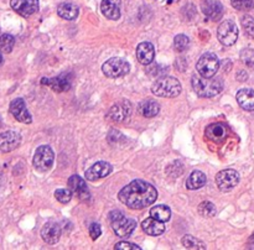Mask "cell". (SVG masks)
I'll use <instances>...</instances> for the list:
<instances>
[{"label": "cell", "instance_id": "obj_1", "mask_svg": "<svg viewBox=\"0 0 254 250\" xmlns=\"http://www.w3.org/2000/svg\"><path fill=\"white\" fill-rule=\"evenodd\" d=\"M118 198L124 206L131 210H143L154 203L158 198V191L153 185L143 180H134L122 188Z\"/></svg>", "mask_w": 254, "mask_h": 250}, {"label": "cell", "instance_id": "obj_2", "mask_svg": "<svg viewBox=\"0 0 254 250\" xmlns=\"http://www.w3.org/2000/svg\"><path fill=\"white\" fill-rule=\"evenodd\" d=\"M192 88L198 97L202 98H211L215 95L220 94L223 90V79L220 77L216 78H205L200 74H195L191 78Z\"/></svg>", "mask_w": 254, "mask_h": 250}, {"label": "cell", "instance_id": "obj_3", "mask_svg": "<svg viewBox=\"0 0 254 250\" xmlns=\"http://www.w3.org/2000/svg\"><path fill=\"white\" fill-rule=\"evenodd\" d=\"M152 91L158 97L174 98L181 93V83L174 77L165 76L153 83Z\"/></svg>", "mask_w": 254, "mask_h": 250}, {"label": "cell", "instance_id": "obj_4", "mask_svg": "<svg viewBox=\"0 0 254 250\" xmlns=\"http://www.w3.org/2000/svg\"><path fill=\"white\" fill-rule=\"evenodd\" d=\"M112 228L118 237L127 238L134 232L136 227V222L133 218H127L121 211H113L109 215Z\"/></svg>", "mask_w": 254, "mask_h": 250}, {"label": "cell", "instance_id": "obj_5", "mask_svg": "<svg viewBox=\"0 0 254 250\" xmlns=\"http://www.w3.org/2000/svg\"><path fill=\"white\" fill-rule=\"evenodd\" d=\"M55 154L49 145H42L37 148L32 158V165L37 171L46 172L51 170L54 165Z\"/></svg>", "mask_w": 254, "mask_h": 250}, {"label": "cell", "instance_id": "obj_6", "mask_svg": "<svg viewBox=\"0 0 254 250\" xmlns=\"http://www.w3.org/2000/svg\"><path fill=\"white\" fill-rule=\"evenodd\" d=\"M102 71L109 78H119V77H123L129 73L130 64L126 60L113 57V59H109L103 63Z\"/></svg>", "mask_w": 254, "mask_h": 250}, {"label": "cell", "instance_id": "obj_7", "mask_svg": "<svg viewBox=\"0 0 254 250\" xmlns=\"http://www.w3.org/2000/svg\"><path fill=\"white\" fill-rule=\"evenodd\" d=\"M220 68V61L217 59V56L213 54H203L202 56L200 57V60L197 61V64H196V69H197L198 74L205 78H212L217 71Z\"/></svg>", "mask_w": 254, "mask_h": 250}, {"label": "cell", "instance_id": "obj_8", "mask_svg": "<svg viewBox=\"0 0 254 250\" xmlns=\"http://www.w3.org/2000/svg\"><path fill=\"white\" fill-rule=\"evenodd\" d=\"M217 37L224 46H232L236 44L237 38H238V28L234 21L226 20L220 24L219 29H217Z\"/></svg>", "mask_w": 254, "mask_h": 250}, {"label": "cell", "instance_id": "obj_9", "mask_svg": "<svg viewBox=\"0 0 254 250\" xmlns=\"http://www.w3.org/2000/svg\"><path fill=\"white\" fill-rule=\"evenodd\" d=\"M239 175L236 170H222L216 175V184L222 192H228L238 185Z\"/></svg>", "mask_w": 254, "mask_h": 250}, {"label": "cell", "instance_id": "obj_10", "mask_svg": "<svg viewBox=\"0 0 254 250\" xmlns=\"http://www.w3.org/2000/svg\"><path fill=\"white\" fill-rule=\"evenodd\" d=\"M10 113L18 122L24 124H30L32 122V117L26 108L25 100L23 98H16L10 103Z\"/></svg>", "mask_w": 254, "mask_h": 250}, {"label": "cell", "instance_id": "obj_11", "mask_svg": "<svg viewBox=\"0 0 254 250\" xmlns=\"http://www.w3.org/2000/svg\"><path fill=\"white\" fill-rule=\"evenodd\" d=\"M67 184H68V188L71 189L72 193L76 194L78 199L87 201L90 198V189H88L87 184L82 177H80L78 175H73V176L69 177Z\"/></svg>", "mask_w": 254, "mask_h": 250}, {"label": "cell", "instance_id": "obj_12", "mask_svg": "<svg viewBox=\"0 0 254 250\" xmlns=\"http://www.w3.org/2000/svg\"><path fill=\"white\" fill-rule=\"evenodd\" d=\"M21 143V135L16 131L8 130L0 134V153H10Z\"/></svg>", "mask_w": 254, "mask_h": 250}, {"label": "cell", "instance_id": "obj_13", "mask_svg": "<svg viewBox=\"0 0 254 250\" xmlns=\"http://www.w3.org/2000/svg\"><path fill=\"white\" fill-rule=\"evenodd\" d=\"M10 5L21 16H30L39 10V0H11Z\"/></svg>", "mask_w": 254, "mask_h": 250}, {"label": "cell", "instance_id": "obj_14", "mask_svg": "<svg viewBox=\"0 0 254 250\" xmlns=\"http://www.w3.org/2000/svg\"><path fill=\"white\" fill-rule=\"evenodd\" d=\"M112 172L111 163L105 161H98L95 165L91 166L90 169L86 171V179L88 181H97L99 179H104Z\"/></svg>", "mask_w": 254, "mask_h": 250}, {"label": "cell", "instance_id": "obj_15", "mask_svg": "<svg viewBox=\"0 0 254 250\" xmlns=\"http://www.w3.org/2000/svg\"><path fill=\"white\" fill-rule=\"evenodd\" d=\"M131 114V104L127 100H123V102H117L113 107L111 108L108 115L112 120L118 123H123L126 120L129 119Z\"/></svg>", "mask_w": 254, "mask_h": 250}, {"label": "cell", "instance_id": "obj_16", "mask_svg": "<svg viewBox=\"0 0 254 250\" xmlns=\"http://www.w3.org/2000/svg\"><path fill=\"white\" fill-rule=\"evenodd\" d=\"M201 10L212 21H219L223 15V6L220 1H216V0H205L201 4Z\"/></svg>", "mask_w": 254, "mask_h": 250}, {"label": "cell", "instance_id": "obj_17", "mask_svg": "<svg viewBox=\"0 0 254 250\" xmlns=\"http://www.w3.org/2000/svg\"><path fill=\"white\" fill-rule=\"evenodd\" d=\"M122 0H102L100 11L109 20H118L121 18Z\"/></svg>", "mask_w": 254, "mask_h": 250}, {"label": "cell", "instance_id": "obj_18", "mask_svg": "<svg viewBox=\"0 0 254 250\" xmlns=\"http://www.w3.org/2000/svg\"><path fill=\"white\" fill-rule=\"evenodd\" d=\"M41 237L47 244L54 245L61 238V227L56 222H49L42 227Z\"/></svg>", "mask_w": 254, "mask_h": 250}, {"label": "cell", "instance_id": "obj_19", "mask_svg": "<svg viewBox=\"0 0 254 250\" xmlns=\"http://www.w3.org/2000/svg\"><path fill=\"white\" fill-rule=\"evenodd\" d=\"M155 57V50L153 44L150 42H141L136 47V59L144 66L152 64L153 60Z\"/></svg>", "mask_w": 254, "mask_h": 250}, {"label": "cell", "instance_id": "obj_20", "mask_svg": "<svg viewBox=\"0 0 254 250\" xmlns=\"http://www.w3.org/2000/svg\"><path fill=\"white\" fill-rule=\"evenodd\" d=\"M206 136L215 143H221L227 138V128L222 123H213L206 128Z\"/></svg>", "mask_w": 254, "mask_h": 250}, {"label": "cell", "instance_id": "obj_21", "mask_svg": "<svg viewBox=\"0 0 254 250\" xmlns=\"http://www.w3.org/2000/svg\"><path fill=\"white\" fill-rule=\"evenodd\" d=\"M237 102L244 110L253 112L254 110V91L251 88H243L237 93Z\"/></svg>", "mask_w": 254, "mask_h": 250}, {"label": "cell", "instance_id": "obj_22", "mask_svg": "<svg viewBox=\"0 0 254 250\" xmlns=\"http://www.w3.org/2000/svg\"><path fill=\"white\" fill-rule=\"evenodd\" d=\"M141 228L147 234L153 235V237H158V235H161L165 232V224L164 222H160V220L155 219V218L150 217L148 219L144 220L141 223Z\"/></svg>", "mask_w": 254, "mask_h": 250}, {"label": "cell", "instance_id": "obj_23", "mask_svg": "<svg viewBox=\"0 0 254 250\" xmlns=\"http://www.w3.org/2000/svg\"><path fill=\"white\" fill-rule=\"evenodd\" d=\"M42 85L47 86V87L52 88L54 91L56 92H66L71 88V85H69V81L68 79L64 78V76H60V77H55V78H42Z\"/></svg>", "mask_w": 254, "mask_h": 250}, {"label": "cell", "instance_id": "obj_24", "mask_svg": "<svg viewBox=\"0 0 254 250\" xmlns=\"http://www.w3.org/2000/svg\"><path fill=\"white\" fill-rule=\"evenodd\" d=\"M139 112L143 117L153 118L159 114L160 105L157 100L154 99H145L139 104Z\"/></svg>", "mask_w": 254, "mask_h": 250}, {"label": "cell", "instance_id": "obj_25", "mask_svg": "<svg viewBox=\"0 0 254 250\" xmlns=\"http://www.w3.org/2000/svg\"><path fill=\"white\" fill-rule=\"evenodd\" d=\"M57 14L64 20H75L80 14V9L76 4L62 3L57 8Z\"/></svg>", "mask_w": 254, "mask_h": 250}, {"label": "cell", "instance_id": "obj_26", "mask_svg": "<svg viewBox=\"0 0 254 250\" xmlns=\"http://www.w3.org/2000/svg\"><path fill=\"white\" fill-rule=\"evenodd\" d=\"M207 182V177L203 174L202 171H196L191 172V175L189 176V179L186 180V188L188 189H198L201 187H203Z\"/></svg>", "mask_w": 254, "mask_h": 250}, {"label": "cell", "instance_id": "obj_27", "mask_svg": "<svg viewBox=\"0 0 254 250\" xmlns=\"http://www.w3.org/2000/svg\"><path fill=\"white\" fill-rule=\"evenodd\" d=\"M150 217L160 220V222H167L171 217V210L165 204H159V206L153 207L150 210Z\"/></svg>", "mask_w": 254, "mask_h": 250}, {"label": "cell", "instance_id": "obj_28", "mask_svg": "<svg viewBox=\"0 0 254 250\" xmlns=\"http://www.w3.org/2000/svg\"><path fill=\"white\" fill-rule=\"evenodd\" d=\"M14 44H15V38L10 33H3L0 36V50L4 54H10L14 49Z\"/></svg>", "mask_w": 254, "mask_h": 250}, {"label": "cell", "instance_id": "obj_29", "mask_svg": "<svg viewBox=\"0 0 254 250\" xmlns=\"http://www.w3.org/2000/svg\"><path fill=\"white\" fill-rule=\"evenodd\" d=\"M198 213H200L202 217L205 218H211V217H215L216 213H217V208H216L215 204L212 202H208L205 201L198 206Z\"/></svg>", "mask_w": 254, "mask_h": 250}, {"label": "cell", "instance_id": "obj_30", "mask_svg": "<svg viewBox=\"0 0 254 250\" xmlns=\"http://www.w3.org/2000/svg\"><path fill=\"white\" fill-rule=\"evenodd\" d=\"M183 245L188 249H206V245L192 235H185L183 238Z\"/></svg>", "mask_w": 254, "mask_h": 250}, {"label": "cell", "instance_id": "obj_31", "mask_svg": "<svg viewBox=\"0 0 254 250\" xmlns=\"http://www.w3.org/2000/svg\"><path fill=\"white\" fill-rule=\"evenodd\" d=\"M189 45H190V38H189L186 35L180 33V35L175 36L174 47H175V50H176V51H179V52L185 51V50H188Z\"/></svg>", "mask_w": 254, "mask_h": 250}, {"label": "cell", "instance_id": "obj_32", "mask_svg": "<svg viewBox=\"0 0 254 250\" xmlns=\"http://www.w3.org/2000/svg\"><path fill=\"white\" fill-rule=\"evenodd\" d=\"M242 28L248 37L254 38V19L249 15H244L242 18Z\"/></svg>", "mask_w": 254, "mask_h": 250}, {"label": "cell", "instance_id": "obj_33", "mask_svg": "<svg viewBox=\"0 0 254 250\" xmlns=\"http://www.w3.org/2000/svg\"><path fill=\"white\" fill-rule=\"evenodd\" d=\"M241 60L247 67L254 69V50L244 49L241 51Z\"/></svg>", "mask_w": 254, "mask_h": 250}, {"label": "cell", "instance_id": "obj_34", "mask_svg": "<svg viewBox=\"0 0 254 250\" xmlns=\"http://www.w3.org/2000/svg\"><path fill=\"white\" fill-rule=\"evenodd\" d=\"M232 6L237 10L248 11L254 8V0H231Z\"/></svg>", "mask_w": 254, "mask_h": 250}, {"label": "cell", "instance_id": "obj_35", "mask_svg": "<svg viewBox=\"0 0 254 250\" xmlns=\"http://www.w3.org/2000/svg\"><path fill=\"white\" fill-rule=\"evenodd\" d=\"M72 196H73V193L69 188H60L55 191V197L61 203H68L72 199Z\"/></svg>", "mask_w": 254, "mask_h": 250}, {"label": "cell", "instance_id": "obj_36", "mask_svg": "<svg viewBox=\"0 0 254 250\" xmlns=\"http://www.w3.org/2000/svg\"><path fill=\"white\" fill-rule=\"evenodd\" d=\"M114 249H116V250H129V249H130V250H140L141 248L139 247V245L133 244V243L121 242V243H118V244H116Z\"/></svg>", "mask_w": 254, "mask_h": 250}, {"label": "cell", "instance_id": "obj_37", "mask_svg": "<svg viewBox=\"0 0 254 250\" xmlns=\"http://www.w3.org/2000/svg\"><path fill=\"white\" fill-rule=\"evenodd\" d=\"M100 234H102V228H100V225L98 224V223H92V224L90 225L91 238H92L93 240H95L100 237Z\"/></svg>", "mask_w": 254, "mask_h": 250}, {"label": "cell", "instance_id": "obj_38", "mask_svg": "<svg viewBox=\"0 0 254 250\" xmlns=\"http://www.w3.org/2000/svg\"><path fill=\"white\" fill-rule=\"evenodd\" d=\"M1 62H3V56H1V54H0V64H1Z\"/></svg>", "mask_w": 254, "mask_h": 250}]
</instances>
